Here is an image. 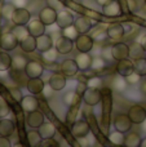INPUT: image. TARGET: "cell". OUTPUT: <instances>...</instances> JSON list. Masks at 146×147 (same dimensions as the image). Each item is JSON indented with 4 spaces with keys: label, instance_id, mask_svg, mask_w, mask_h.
<instances>
[{
    "label": "cell",
    "instance_id": "8d00e7d4",
    "mask_svg": "<svg viewBox=\"0 0 146 147\" xmlns=\"http://www.w3.org/2000/svg\"><path fill=\"white\" fill-rule=\"evenodd\" d=\"M135 71L141 76H146V57H141L133 61Z\"/></svg>",
    "mask_w": 146,
    "mask_h": 147
},
{
    "label": "cell",
    "instance_id": "277c9868",
    "mask_svg": "<svg viewBox=\"0 0 146 147\" xmlns=\"http://www.w3.org/2000/svg\"><path fill=\"white\" fill-rule=\"evenodd\" d=\"M83 102L88 106H96L101 102L102 99V93L100 92V89H96V88H91L88 86L87 90L84 92V94L82 96Z\"/></svg>",
    "mask_w": 146,
    "mask_h": 147
},
{
    "label": "cell",
    "instance_id": "7bdbcfd3",
    "mask_svg": "<svg viewBox=\"0 0 146 147\" xmlns=\"http://www.w3.org/2000/svg\"><path fill=\"white\" fill-rule=\"evenodd\" d=\"M10 112L9 105L3 97H0V117H5Z\"/></svg>",
    "mask_w": 146,
    "mask_h": 147
},
{
    "label": "cell",
    "instance_id": "11a10c76",
    "mask_svg": "<svg viewBox=\"0 0 146 147\" xmlns=\"http://www.w3.org/2000/svg\"><path fill=\"white\" fill-rule=\"evenodd\" d=\"M140 43H141V45H142V48H144V51L146 52V35L142 36V39H141V41H140Z\"/></svg>",
    "mask_w": 146,
    "mask_h": 147
},
{
    "label": "cell",
    "instance_id": "94428289",
    "mask_svg": "<svg viewBox=\"0 0 146 147\" xmlns=\"http://www.w3.org/2000/svg\"><path fill=\"white\" fill-rule=\"evenodd\" d=\"M0 120H1V117H0Z\"/></svg>",
    "mask_w": 146,
    "mask_h": 147
},
{
    "label": "cell",
    "instance_id": "ba28073f",
    "mask_svg": "<svg viewBox=\"0 0 146 147\" xmlns=\"http://www.w3.org/2000/svg\"><path fill=\"white\" fill-rule=\"evenodd\" d=\"M57 13H58V12H57L56 9H53V8H51L49 5H47V7H44V8H41V9H40L38 18L45 26H51V25H53V23H56Z\"/></svg>",
    "mask_w": 146,
    "mask_h": 147
},
{
    "label": "cell",
    "instance_id": "f546056e",
    "mask_svg": "<svg viewBox=\"0 0 146 147\" xmlns=\"http://www.w3.org/2000/svg\"><path fill=\"white\" fill-rule=\"evenodd\" d=\"M26 140H27V143L32 147H38L41 146V141H43V137L40 136L39 130H30L26 134Z\"/></svg>",
    "mask_w": 146,
    "mask_h": 147
},
{
    "label": "cell",
    "instance_id": "3957f363",
    "mask_svg": "<svg viewBox=\"0 0 146 147\" xmlns=\"http://www.w3.org/2000/svg\"><path fill=\"white\" fill-rule=\"evenodd\" d=\"M128 116L133 124H142L146 120V109L141 105H133L128 110Z\"/></svg>",
    "mask_w": 146,
    "mask_h": 147
},
{
    "label": "cell",
    "instance_id": "4316f807",
    "mask_svg": "<svg viewBox=\"0 0 146 147\" xmlns=\"http://www.w3.org/2000/svg\"><path fill=\"white\" fill-rule=\"evenodd\" d=\"M38 130H39V133H40V136L43 137V140L44 138L54 137V136H56V132H57L56 127H54L52 123H49V121H44L43 124L38 128Z\"/></svg>",
    "mask_w": 146,
    "mask_h": 147
},
{
    "label": "cell",
    "instance_id": "f1b7e54d",
    "mask_svg": "<svg viewBox=\"0 0 146 147\" xmlns=\"http://www.w3.org/2000/svg\"><path fill=\"white\" fill-rule=\"evenodd\" d=\"M80 94L76 93V90H69L62 96V102H64L65 106L67 107H71V106H75L78 102L80 101Z\"/></svg>",
    "mask_w": 146,
    "mask_h": 147
},
{
    "label": "cell",
    "instance_id": "d590c367",
    "mask_svg": "<svg viewBox=\"0 0 146 147\" xmlns=\"http://www.w3.org/2000/svg\"><path fill=\"white\" fill-rule=\"evenodd\" d=\"M28 59L23 56H14L12 57V67L16 70H25Z\"/></svg>",
    "mask_w": 146,
    "mask_h": 147
},
{
    "label": "cell",
    "instance_id": "5b68a950",
    "mask_svg": "<svg viewBox=\"0 0 146 147\" xmlns=\"http://www.w3.org/2000/svg\"><path fill=\"white\" fill-rule=\"evenodd\" d=\"M132 125H133V123L129 119L128 114H119L114 119V128L119 132L124 133V134L132 129Z\"/></svg>",
    "mask_w": 146,
    "mask_h": 147
},
{
    "label": "cell",
    "instance_id": "ee69618b",
    "mask_svg": "<svg viewBox=\"0 0 146 147\" xmlns=\"http://www.w3.org/2000/svg\"><path fill=\"white\" fill-rule=\"evenodd\" d=\"M141 78H142L141 75H139L136 71H133L132 74H129L128 76H126V80L129 85H133V84H139L141 81Z\"/></svg>",
    "mask_w": 146,
    "mask_h": 147
},
{
    "label": "cell",
    "instance_id": "7c38bea8",
    "mask_svg": "<svg viewBox=\"0 0 146 147\" xmlns=\"http://www.w3.org/2000/svg\"><path fill=\"white\" fill-rule=\"evenodd\" d=\"M25 74H26V76H27L28 79H31V78H40L41 75H43V72H44V66L40 63V62H38V61H28L27 62V65H26V67H25Z\"/></svg>",
    "mask_w": 146,
    "mask_h": 147
},
{
    "label": "cell",
    "instance_id": "30bf717a",
    "mask_svg": "<svg viewBox=\"0 0 146 147\" xmlns=\"http://www.w3.org/2000/svg\"><path fill=\"white\" fill-rule=\"evenodd\" d=\"M111 53H113L114 61H122L129 57V45L126 43H116L111 45Z\"/></svg>",
    "mask_w": 146,
    "mask_h": 147
},
{
    "label": "cell",
    "instance_id": "91938a15",
    "mask_svg": "<svg viewBox=\"0 0 146 147\" xmlns=\"http://www.w3.org/2000/svg\"><path fill=\"white\" fill-rule=\"evenodd\" d=\"M43 1H47V0H43Z\"/></svg>",
    "mask_w": 146,
    "mask_h": 147
},
{
    "label": "cell",
    "instance_id": "8fae6325",
    "mask_svg": "<svg viewBox=\"0 0 146 147\" xmlns=\"http://www.w3.org/2000/svg\"><path fill=\"white\" fill-rule=\"evenodd\" d=\"M122 13H123L122 5H120V3L116 1V0H111L110 3H107L106 5L102 7V14L105 16V17H109V18L119 17Z\"/></svg>",
    "mask_w": 146,
    "mask_h": 147
},
{
    "label": "cell",
    "instance_id": "1f68e13d",
    "mask_svg": "<svg viewBox=\"0 0 146 147\" xmlns=\"http://www.w3.org/2000/svg\"><path fill=\"white\" fill-rule=\"evenodd\" d=\"M146 52L142 48L141 43H132L129 45V57H132V59H137V58H141V57H145Z\"/></svg>",
    "mask_w": 146,
    "mask_h": 147
},
{
    "label": "cell",
    "instance_id": "d6986e66",
    "mask_svg": "<svg viewBox=\"0 0 146 147\" xmlns=\"http://www.w3.org/2000/svg\"><path fill=\"white\" fill-rule=\"evenodd\" d=\"M48 84L51 85V88L53 90H56V92L62 90L65 88V85H66V76L62 72H56L49 78Z\"/></svg>",
    "mask_w": 146,
    "mask_h": 147
},
{
    "label": "cell",
    "instance_id": "ffe728a7",
    "mask_svg": "<svg viewBox=\"0 0 146 147\" xmlns=\"http://www.w3.org/2000/svg\"><path fill=\"white\" fill-rule=\"evenodd\" d=\"M74 26L79 31V34H88L92 30V21H91V18L85 17V16H79V17L75 18Z\"/></svg>",
    "mask_w": 146,
    "mask_h": 147
},
{
    "label": "cell",
    "instance_id": "603a6c76",
    "mask_svg": "<svg viewBox=\"0 0 146 147\" xmlns=\"http://www.w3.org/2000/svg\"><path fill=\"white\" fill-rule=\"evenodd\" d=\"M124 32H126V30H124V26L122 23H111L106 30V35L111 40H120L123 38Z\"/></svg>",
    "mask_w": 146,
    "mask_h": 147
},
{
    "label": "cell",
    "instance_id": "7a4b0ae2",
    "mask_svg": "<svg viewBox=\"0 0 146 147\" xmlns=\"http://www.w3.org/2000/svg\"><path fill=\"white\" fill-rule=\"evenodd\" d=\"M93 45H95V40H93V38L89 36L88 34H80V35L75 39V48L79 52L89 53L93 49Z\"/></svg>",
    "mask_w": 146,
    "mask_h": 147
},
{
    "label": "cell",
    "instance_id": "b9f144b4",
    "mask_svg": "<svg viewBox=\"0 0 146 147\" xmlns=\"http://www.w3.org/2000/svg\"><path fill=\"white\" fill-rule=\"evenodd\" d=\"M87 84L88 86H91V88H96V89H101L103 86V81L101 78H98V76H91V78H88L87 80Z\"/></svg>",
    "mask_w": 146,
    "mask_h": 147
},
{
    "label": "cell",
    "instance_id": "bcb514c9",
    "mask_svg": "<svg viewBox=\"0 0 146 147\" xmlns=\"http://www.w3.org/2000/svg\"><path fill=\"white\" fill-rule=\"evenodd\" d=\"M47 4H48L51 8L56 9L57 12L64 9V3H62L61 0H47Z\"/></svg>",
    "mask_w": 146,
    "mask_h": 147
},
{
    "label": "cell",
    "instance_id": "c3c4849f",
    "mask_svg": "<svg viewBox=\"0 0 146 147\" xmlns=\"http://www.w3.org/2000/svg\"><path fill=\"white\" fill-rule=\"evenodd\" d=\"M9 92H10V96L13 97V99H14V101L21 102V99H22V93H21L20 89H17V88H12Z\"/></svg>",
    "mask_w": 146,
    "mask_h": 147
},
{
    "label": "cell",
    "instance_id": "e575fe53",
    "mask_svg": "<svg viewBox=\"0 0 146 147\" xmlns=\"http://www.w3.org/2000/svg\"><path fill=\"white\" fill-rule=\"evenodd\" d=\"M16 7L12 1L10 3H5L1 8V17L7 21H12V16H13V12H14Z\"/></svg>",
    "mask_w": 146,
    "mask_h": 147
},
{
    "label": "cell",
    "instance_id": "4fadbf2b",
    "mask_svg": "<svg viewBox=\"0 0 146 147\" xmlns=\"http://www.w3.org/2000/svg\"><path fill=\"white\" fill-rule=\"evenodd\" d=\"M59 71L64 74L66 78H72V76H75L78 74V71H80L79 70V66H78L76 61L74 59H65V61H62V63L59 65Z\"/></svg>",
    "mask_w": 146,
    "mask_h": 147
},
{
    "label": "cell",
    "instance_id": "2e32d148",
    "mask_svg": "<svg viewBox=\"0 0 146 147\" xmlns=\"http://www.w3.org/2000/svg\"><path fill=\"white\" fill-rule=\"evenodd\" d=\"M26 88L30 92L31 94H40L43 93L44 88H45V83H44L43 79L40 78H31L28 79V81L26 83Z\"/></svg>",
    "mask_w": 146,
    "mask_h": 147
},
{
    "label": "cell",
    "instance_id": "83f0119b",
    "mask_svg": "<svg viewBox=\"0 0 146 147\" xmlns=\"http://www.w3.org/2000/svg\"><path fill=\"white\" fill-rule=\"evenodd\" d=\"M20 47L25 53H32L36 51V38L32 35H28L26 39L20 41Z\"/></svg>",
    "mask_w": 146,
    "mask_h": 147
},
{
    "label": "cell",
    "instance_id": "816d5d0a",
    "mask_svg": "<svg viewBox=\"0 0 146 147\" xmlns=\"http://www.w3.org/2000/svg\"><path fill=\"white\" fill-rule=\"evenodd\" d=\"M12 3L14 4L16 8H25L27 5L28 0H12Z\"/></svg>",
    "mask_w": 146,
    "mask_h": 147
},
{
    "label": "cell",
    "instance_id": "db71d44e",
    "mask_svg": "<svg viewBox=\"0 0 146 147\" xmlns=\"http://www.w3.org/2000/svg\"><path fill=\"white\" fill-rule=\"evenodd\" d=\"M111 0H96V3H97L98 5H101V7H103V5H106L107 3H110Z\"/></svg>",
    "mask_w": 146,
    "mask_h": 147
},
{
    "label": "cell",
    "instance_id": "8992f818",
    "mask_svg": "<svg viewBox=\"0 0 146 147\" xmlns=\"http://www.w3.org/2000/svg\"><path fill=\"white\" fill-rule=\"evenodd\" d=\"M31 13L26 8H16L12 16V22L16 26H25L30 22Z\"/></svg>",
    "mask_w": 146,
    "mask_h": 147
},
{
    "label": "cell",
    "instance_id": "d6a6232c",
    "mask_svg": "<svg viewBox=\"0 0 146 147\" xmlns=\"http://www.w3.org/2000/svg\"><path fill=\"white\" fill-rule=\"evenodd\" d=\"M12 67V57L8 54V52H0V71H7Z\"/></svg>",
    "mask_w": 146,
    "mask_h": 147
},
{
    "label": "cell",
    "instance_id": "7dc6e473",
    "mask_svg": "<svg viewBox=\"0 0 146 147\" xmlns=\"http://www.w3.org/2000/svg\"><path fill=\"white\" fill-rule=\"evenodd\" d=\"M87 88H88V84H87V81H83V80H79V83H78V86H76V93L78 94H80V96H83L84 94V92L87 90Z\"/></svg>",
    "mask_w": 146,
    "mask_h": 147
},
{
    "label": "cell",
    "instance_id": "836d02e7",
    "mask_svg": "<svg viewBox=\"0 0 146 147\" xmlns=\"http://www.w3.org/2000/svg\"><path fill=\"white\" fill-rule=\"evenodd\" d=\"M12 32L16 36H17V39L20 41H22L23 39H26L28 35H30V32H28V28H27V26H16L14 25V27L12 28Z\"/></svg>",
    "mask_w": 146,
    "mask_h": 147
},
{
    "label": "cell",
    "instance_id": "9f6ffc18",
    "mask_svg": "<svg viewBox=\"0 0 146 147\" xmlns=\"http://www.w3.org/2000/svg\"><path fill=\"white\" fill-rule=\"evenodd\" d=\"M140 147H146V137L145 138H142V141H141V146Z\"/></svg>",
    "mask_w": 146,
    "mask_h": 147
},
{
    "label": "cell",
    "instance_id": "4dcf8cb0",
    "mask_svg": "<svg viewBox=\"0 0 146 147\" xmlns=\"http://www.w3.org/2000/svg\"><path fill=\"white\" fill-rule=\"evenodd\" d=\"M58 51L56 49V47H53V48L48 49V51L45 52H41L40 56H41V59H43L45 63H54V62L57 61V58H58Z\"/></svg>",
    "mask_w": 146,
    "mask_h": 147
},
{
    "label": "cell",
    "instance_id": "680465c9",
    "mask_svg": "<svg viewBox=\"0 0 146 147\" xmlns=\"http://www.w3.org/2000/svg\"><path fill=\"white\" fill-rule=\"evenodd\" d=\"M144 1H145V4H146V0H144Z\"/></svg>",
    "mask_w": 146,
    "mask_h": 147
},
{
    "label": "cell",
    "instance_id": "9c48e42d",
    "mask_svg": "<svg viewBox=\"0 0 146 147\" xmlns=\"http://www.w3.org/2000/svg\"><path fill=\"white\" fill-rule=\"evenodd\" d=\"M89 132H91V127L88 124V121H85V120H78L71 127V134L75 138H78V140L83 137H87Z\"/></svg>",
    "mask_w": 146,
    "mask_h": 147
},
{
    "label": "cell",
    "instance_id": "52a82bcc",
    "mask_svg": "<svg viewBox=\"0 0 146 147\" xmlns=\"http://www.w3.org/2000/svg\"><path fill=\"white\" fill-rule=\"evenodd\" d=\"M54 47H56V49L58 51L59 54H69L70 52L74 49L75 41L72 40V39L67 38V36L61 35L59 38H57Z\"/></svg>",
    "mask_w": 146,
    "mask_h": 147
},
{
    "label": "cell",
    "instance_id": "44dd1931",
    "mask_svg": "<svg viewBox=\"0 0 146 147\" xmlns=\"http://www.w3.org/2000/svg\"><path fill=\"white\" fill-rule=\"evenodd\" d=\"M116 71H118L119 76H128L129 74L135 71V65L133 61H131L129 58H124L122 61H118L116 63Z\"/></svg>",
    "mask_w": 146,
    "mask_h": 147
},
{
    "label": "cell",
    "instance_id": "d4e9b609",
    "mask_svg": "<svg viewBox=\"0 0 146 147\" xmlns=\"http://www.w3.org/2000/svg\"><path fill=\"white\" fill-rule=\"evenodd\" d=\"M13 133H14V123H13V120L7 119V117H1V120H0V136L10 137Z\"/></svg>",
    "mask_w": 146,
    "mask_h": 147
},
{
    "label": "cell",
    "instance_id": "6da1fadb",
    "mask_svg": "<svg viewBox=\"0 0 146 147\" xmlns=\"http://www.w3.org/2000/svg\"><path fill=\"white\" fill-rule=\"evenodd\" d=\"M20 45V40L17 39V36L9 31V32H4L0 36V48L5 52H12L14 51L17 47Z\"/></svg>",
    "mask_w": 146,
    "mask_h": 147
},
{
    "label": "cell",
    "instance_id": "f35d334b",
    "mask_svg": "<svg viewBox=\"0 0 146 147\" xmlns=\"http://www.w3.org/2000/svg\"><path fill=\"white\" fill-rule=\"evenodd\" d=\"M106 67V59L103 57H93L92 58V65H91V69L93 71H101Z\"/></svg>",
    "mask_w": 146,
    "mask_h": 147
},
{
    "label": "cell",
    "instance_id": "e0dca14e",
    "mask_svg": "<svg viewBox=\"0 0 146 147\" xmlns=\"http://www.w3.org/2000/svg\"><path fill=\"white\" fill-rule=\"evenodd\" d=\"M53 47H54L53 38L51 35H48V34H43V35L36 38V51H39L40 53L53 48Z\"/></svg>",
    "mask_w": 146,
    "mask_h": 147
},
{
    "label": "cell",
    "instance_id": "be15d7a7",
    "mask_svg": "<svg viewBox=\"0 0 146 147\" xmlns=\"http://www.w3.org/2000/svg\"><path fill=\"white\" fill-rule=\"evenodd\" d=\"M145 78H146V76H145Z\"/></svg>",
    "mask_w": 146,
    "mask_h": 147
},
{
    "label": "cell",
    "instance_id": "ac0fdd59",
    "mask_svg": "<svg viewBox=\"0 0 146 147\" xmlns=\"http://www.w3.org/2000/svg\"><path fill=\"white\" fill-rule=\"evenodd\" d=\"M21 107H22L23 111L26 112H31V111H35V110L39 109V99L35 97V94H32V96H25L22 97V99H21Z\"/></svg>",
    "mask_w": 146,
    "mask_h": 147
},
{
    "label": "cell",
    "instance_id": "f907efd6",
    "mask_svg": "<svg viewBox=\"0 0 146 147\" xmlns=\"http://www.w3.org/2000/svg\"><path fill=\"white\" fill-rule=\"evenodd\" d=\"M12 142H10L9 137H4V136H0V147H10Z\"/></svg>",
    "mask_w": 146,
    "mask_h": 147
},
{
    "label": "cell",
    "instance_id": "484cf974",
    "mask_svg": "<svg viewBox=\"0 0 146 147\" xmlns=\"http://www.w3.org/2000/svg\"><path fill=\"white\" fill-rule=\"evenodd\" d=\"M141 141H142V138L136 132H131L129 130L124 136V146H127V147H140L141 146Z\"/></svg>",
    "mask_w": 146,
    "mask_h": 147
},
{
    "label": "cell",
    "instance_id": "f6af8a7d",
    "mask_svg": "<svg viewBox=\"0 0 146 147\" xmlns=\"http://www.w3.org/2000/svg\"><path fill=\"white\" fill-rule=\"evenodd\" d=\"M41 147H59V143L54 140V137L44 138V140L41 141Z\"/></svg>",
    "mask_w": 146,
    "mask_h": 147
},
{
    "label": "cell",
    "instance_id": "74e56055",
    "mask_svg": "<svg viewBox=\"0 0 146 147\" xmlns=\"http://www.w3.org/2000/svg\"><path fill=\"white\" fill-rule=\"evenodd\" d=\"M109 141H110L113 145H116V146H122L124 145V133L119 132V130H114L113 133L109 134Z\"/></svg>",
    "mask_w": 146,
    "mask_h": 147
},
{
    "label": "cell",
    "instance_id": "7402d4cb",
    "mask_svg": "<svg viewBox=\"0 0 146 147\" xmlns=\"http://www.w3.org/2000/svg\"><path fill=\"white\" fill-rule=\"evenodd\" d=\"M26 26H27V28H28L30 35L35 36V38L45 34V25H44L39 18H36V20H30V22H28Z\"/></svg>",
    "mask_w": 146,
    "mask_h": 147
},
{
    "label": "cell",
    "instance_id": "9a60e30c",
    "mask_svg": "<svg viewBox=\"0 0 146 147\" xmlns=\"http://www.w3.org/2000/svg\"><path fill=\"white\" fill-rule=\"evenodd\" d=\"M26 123H27V125L30 128H32V129H38V128L44 123V114L41 111H39V110L27 112Z\"/></svg>",
    "mask_w": 146,
    "mask_h": 147
},
{
    "label": "cell",
    "instance_id": "ab89813d",
    "mask_svg": "<svg viewBox=\"0 0 146 147\" xmlns=\"http://www.w3.org/2000/svg\"><path fill=\"white\" fill-rule=\"evenodd\" d=\"M62 35L67 36V38L72 39V40L75 41V39H76L80 34H79V31L76 30V27L74 26V23H72V25H70V26H67V27L62 28Z\"/></svg>",
    "mask_w": 146,
    "mask_h": 147
},
{
    "label": "cell",
    "instance_id": "5bb4252c",
    "mask_svg": "<svg viewBox=\"0 0 146 147\" xmlns=\"http://www.w3.org/2000/svg\"><path fill=\"white\" fill-rule=\"evenodd\" d=\"M74 21H75V17H74V14H72L70 10L62 9V10H59V12L57 13L56 23H57V26H58L61 30L62 28H65V27H67V26L72 25Z\"/></svg>",
    "mask_w": 146,
    "mask_h": 147
},
{
    "label": "cell",
    "instance_id": "681fc988",
    "mask_svg": "<svg viewBox=\"0 0 146 147\" xmlns=\"http://www.w3.org/2000/svg\"><path fill=\"white\" fill-rule=\"evenodd\" d=\"M102 57L105 59H114L113 58V53H111V47H107V48L102 49Z\"/></svg>",
    "mask_w": 146,
    "mask_h": 147
},
{
    "label": "cell",
    "instance_id": "6125c7cd",
    "mask_svg": "<svg viewBox=\"0 0 146 147\" xmlns=\"http://www.w3.org/2000/svg\"><path fill=\"white\" fill-rule=\"evenodd\" d=\"M0 1H1V0H0Z\"/></svg>",
    "mask_w": 146,
    "mask_h": 147
},
{
    "label": "cell",
    "instance_id": "cb8c5ba5",
    "mask_svg": "<svg viewBox=\"0 0 146 147\" xmlns=\"http://www.w3.org/2000/svg\"><path fill=\"white\" fill-rule=\"evenodd\" d=\"M92 58L89 53H85V52H79L76 57H75V61H76L78 66H79L80 71H85V70L91 69V65H92Z\"/></svg>",
    "mask_w": 146,
    "mask_h": 147
},
{
    "label": "cell",
    "instance_id": "f5cc1de1",
    "mask_svg": "<svg viewBox=\"0 0 146 147\" xmlns=\"http://www.w3.org/2000/svg\"><path fill=\"white\" fill-rule=\"evenodd\" d=\"M140 89L146 96V79H141V81H140Z\"/></svg>",
    "mask_w": 146,
    "mask_h": 147
},
{
    "label": "cell",
    "instance_id": "6f0895ef",
    "mask_svg": "<svg viewBox=\"0 0 146 147\" xmlns=\"http://www.w3.org/2000/svg\"><path fill=\"white\" fill-rule=\"evenodd\" d=\"M142 124H144V125H142V127H144V130H146V120H145L144 123H142Z\"/></svg>",
    "mask_w": 146,
    "mask_h": 147
},
{
    "label": "cell",
    "instance_id": "60d3db41",
    "mask_svg": "<svg viewBox=\"0 0 146 147\" xmlns=\"http://www.w3.org/2000/svg\"><path fill=\"white\" fill-rule=\"evenodd\" d=\"M127 85H128V83H127V80H126L124 76L116 78L115 80L113 81V88L115 89V90H118V92H123L124 89L127 88Z\"/></svg>",
    "mask_w": 146,
    "mask_h": 147
}]
</instances>
